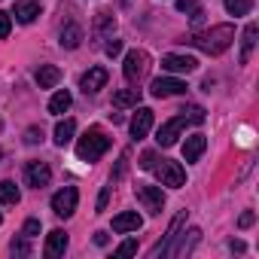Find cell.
<instances>
[{
  "label": "cell",
  "instance_id": "cell-26",
  "mask_svg": "<svg viewBox=\"0 0 259 259\" xmlns=\"http://www.w3.org/2000/svg\"><path fill=\"white\" fill-rule=\"evenodd\" d=\"M253 10V0H226V13L229 16H247Z\"/></svg>",
  "mask_w": 259,
  "mask_h": 259
},
{
  "label": "cell",
  "instance_id": "cell-15",
  "mask_svg": "<svg viewBox=\"0 0 259 259\" xmlns=\"http://www.w3.org/2000/svg\"><path fill=\"white\" fill-rule=\"evenodd\" d=\"M64 250H67V232L64 229H52L49 232V238H46V256H64Z\"/></svg>",
  "mask_w": 259,
  "mask_h": 259
},
{
  "label": "cell",
  "instance_id": "cell-39",
  "mask_svg": "<svg viewBox=\"0 0 259 259\" xmlns=\"http://www.w3.org/2000/svg\"><path fill=\"white\" fill-rule=\"evenodd\" d=\"M0 159H4V150H0Z\"/></svg>",
  "mask_w": 259,
  "mask_h": 259
},
{
  "label": "cell",
  "instance_id": "cell-35",
  "mask_svg": "<svg viewBox=\"0 0 259 259\" xmlns=\"http://www.w3.org/2000/svg\"><path fill=\"white\" fill-rule=\"evenodd\" d=\"M10 250H13V253H16V256H28V253H31V250H28V244H25V241H13V244H10Z\"/></svg>",
  "mask_w": 259,
  "mask_h": 259
},
{
  "label": "cell",
  "instance_id": "cell-18",
  "mask_svg": "<svg viewBox=\"0 0 259 259\" xmlns=\"http://www.w3.org/2000/svg\"><path fill=\"white\" fill-rule=\"evenodd\" d=\"M34 79H37V85H40V89H55V85L61 82V70H58L55 64H43V67L37 70V76H34Z\"/></svg>",
  "mask_w": 259,
  "mask_h": 259
},
{
  "label": "cell",
  "instance_id": "cell-38",
  "mask_svg": "<svg viewBox=\"0 0 259 259\" xmlns=\"http://www.w3.org/2000/svg\"><path fill=\"white\" fill-rule=\"evenodd\" d=\"M122 4H132V0H122Z\"/></svg>",
  "mask_w": 259,
  "mask_h": 259
},
{
  "label": "cell",
  "instance_id": "cell-16",
  "mask_svg": "<svg viewBox=\"0 0 259 259\" xmlns=\"http://www.w3.org/2000/svg\"><path fill=\"white\" fill-rule=\"evenodd\" d=\"M204 147H207V138H204V135L186 138V144H183V159H186V162H198L201 153H204Z\"/></svg>",
  "mask_w": 259,
  "mask_h": 259
},
{
  "label": "cell",
  "instance_id": "cell-34",
  "mask_svg": "<svg viewBox=\"0 0 259 259\" xmlns=\"http://www.w3.org/2000/svg\"><path fill=\"white\" fill-rule=\"evenodd\" d=\"M104 52H107V55H110V58H116V55H119V52H122V40H110V43H107V49H104Z\"/></svg>",
  "mask_w": 259,
  "mask_h": 259
},
{
  "label": "cell",
  "instance_id": "cell-31",
  "mask_svg": "<svg viewBox=\"0 0 259 259\" xmlns=\"http://www.w3.org/2000/svg\"><path fill=\"white\" fill-rule=\"evenodd\" d=\"M177 10L192 16V13H195V10H201V7H198V0H177Z\"/></svg>",
  "mask_w": 259,
  "mask_h": 259
},
{
  "label": "cell",
  "instance_id": "cell-19",
  "mask_svg": "<svg viewBox=\"0 0 259 259\" xmlns=\"http://www.w3.org/2000/svg\"><path fill=\"white\" fill-rule=\"evenodd\" d=\"M70 104H73L70 92H67V89H58V92L52 95V101H49V113H52V116H61V113L70 110Z\"/></svg>",
  "mask_w": 259,
  "mask_h": 259
},
{
  "label": "cell",
  "instance_id": "cell-20",
  "mask_svg": "<svg viewBox=\"0 0 259 259\" xmlns=\"http://www.w3.org/2000/svg\"><path fill=\"white\" fill-rule=\"evenodd\" d=\"M73 135H76V122H73V119H61V122L55 125V144H58V147L70 144Z\"/></svg>",
  "mask_w": 259,
  "mask_h": 259
},
{
  "label": "cell",
  "instance_id": "cell-17",
  "mask_svg": "<svg viewBox=\"0 0 259 259\" xmlns=\"http://www.w3.org/2000/svg\"><path fill=\"white\" fill-rule=\"evenodd\" d=\"M37 16H40V4H37V0H16V19L22 25H31Z\"/></svg>",
  "mask_w": 259,
  "mask_h": 259
},
{
  "label": "cell",
  "instance_id": "cell-8",
  "mask_svg": "<svg viewBox=\"0 0 259 259\" xmlns=\"http://www.w3.org/2000/svg\"><path fill=\"white\" fill-rule=\"evenodd\" d=\"M150 92H153V98H171V95H183L186 82L177 76H159V79H153Z\"/></svg>",
  "mask_w": 259,
  "mask_h": 259
},
{
  "label": "cell",
  "instance_id": "cell-22",
  "mask_svg": "<svg viewBox=\"0 0 259 259\" xmlns=\"http://www.w3.org/2000/svg\"><path fill=\"white\" fill-rule=\"evenodd\" d=\"M138 101H141V89H122L113 95L116 107H138Z\"/></svg>",
  "mask_w": 259,
  "mask_h": 259
},
{
  "label": "cell",
  "instance_id": "cell-4",
  "mask_svg": "<svg viewBox=\"0 0 259 259\" xmlns=\"http://www.w3.org/2000/svg\"><path fill=\"white\" fill-rule=\"evenodd\" d=\"M76 204H79V192H76V186H64V189H58L55 195H52V210H55V217H73V210H76Z\"/></svg>",
  "mask_w": 259,
  "mask_h": 259
},
{
  "label": "cell",
  "instance_id": "cell-24",
  "mask_svg": "<svg viewBox=\"0 0 259 259\" xmlns=\"http://www.w3.org/2000/svg\"><path fill=\"white\" fill-rule=\"evenodd\" d=\"M19 198H22V192H19L16 183L0 180V204H19Z\"/></svg>",
  "mask_w": 259,
  "mask_h": 259
},
{
  "label": "cell",
  "instance_id": "cell-1",
  "mask_svg": "<svg viewBox=\"0 0 259 259\" xmlns=\"http://www.w3.org/2000/svg\"><path fill=\"white\" fill-rule=\"evenodd\" d=\"M232 40H235V28H232V25H213V28H207V31L192 34L186 43H192L195 49H201V52H207V55H220V52H226V49L232 46Z\"/></svg>",
  "mask_w": 259,
  "mask_h": 259
},
{
  "label": "cell",
  "instance_id": "cell-7",
  "mask_svg": "<svg viewBox=\"0 0 259 259\" xmlns=\"http://www.w3.org/2000/svg\"><path fill=\"white\" fill-rule=\"evenodd\" d=\"M186 128V116H174V119H168L159 132H156V141H159V147H171V144H177V138H180V132Z\"/></svg>",
  "mask_w": 259,
  "mask_h": 259
},
{
  "label": "cell",
  "instance_id": "cell-13",
  "mask_svg": "<svg viewBox=\"0 0 259 259\" xmlns=\"http://www.w3.org/2000/svg\"><path fill=\"white\" fill-rule=\"evenodd\" d=\"M183 223H186V210L174 217V223H171V229H168L165 241L153 247V256H168V250H171V241H177V238H180V229H183Z\"/></svg>",
  "mask_w": 259,
  "mask_h": 259
},
{
  "label": "cell",
  "instance_id": "cell-33",
  "mask_svg": "<svg viewBox=\"0 0 259 259\" xmlns=\"http://www.w3.org/2000/svg\"><path fill=\"white\" fill-rule=\"evenodd\" d=\"M156 162H159V159H156V153H144L141 168H144V171H153V168H156Z\"/></svg>",
  "mask_w": 259,
  "mask_h": 259
},
{
  "label": "cell",
  "instance_id": "cell-28",
  "mask_svg": "<svg viewBox=\"0 0 259 259\" xmlns=\"http://www.w3.org/2000/svg\"><path fill=\"white\" fill-rule=\"evenodd\" d=\"M40 141H43V128L31 125L28 132H25V144H31V147H34V144H40Z\"/></svg>",
  "mask_w": 259,
  "mask_h": 259
},
{
  "label": "cell",
  "instance_id": "cell-27",
  "mask_svg": "<svg viewBox=\"0 0 259 259\" xmlns=\"http://www.w3.org/2000/svg\"><path fill=\"white\" fill-rule=\"evenodd\" d=\"M132 253H138V241H132V238L116 247V256H132Z\"/></svg>",
  "mask_w": 259,
  "mask_h": 259
},
{
  "label": "cell",
  "instance_id": "cell-11",
  "mask_svg": "<svg viewBox=\"0 0 259 259\" xmlns=\"http://www.w3.org/2000/svg\"><path fill=\"white\" fill-rule=\"evenodd\" d=\"M107 79H110V73H107L104 67H92V70H85V73H82L79 89H82L85 95H95V92H101V89L107 85Z\"/></svg>",
  "mask_w": 259,
  "mask_h": 259
},
{
  "label": "cell",
  "instance_id": "cell-21",
  "mask_svg": "<svg viewBox=\"0 0 259 259\" xmlns=\"http://www.w3.org/2000/svg\"><path fill=\"white\" fill-rule=\"evenodd\" d=\"M256 34H259V25L250 22V25L244 28V40H241V61H244V64H247V58H250V52H253V46H256Z\"/></svg>",
  "mask_w": 259,
  "mask_h": 259
},
{
  "label": "cell",
  "instance_id": "cell-10",
  "mask_svg": "<svg viewBox=\"0 0 259 259\" xmlns=\"http://www.w3.org/2000/svg\"><path fill=\"white\" fill-rule=\"evenodd\" d=\"M198 67V61L192 58V55H165L162 58V70H168V73H192Z\"/></svg>",
  "mask_w": 259,
  "mask_h": 259
},
{
  "label": "cell",
  "instance_id": "cell-32",
  "mask_svg": "<svg viewBox=\"0 0 259 259\" xmlns=\"http://www.w3.org/2000/svg\"><path fill=\"white\" fill-rule=\"evenodd\" d=\"M183 116L192 119V122H204V110L201 107H189V110H183Z\"/></svg>",
  "mask_w": 259,
  "mask_h": 259
},
{
  "label": "cell",
  "instance_id": "cell-29",
  "mask_svg": "<svg viewBox=\"0 0 259 259\" xmlns=\"http://www.w3.org/2000/svg\"><path fill=\"white\" fill-rule=\"evenodd\" d=\"M10 31H13V19H10V13H0V40H7Z\"/></svg>",
  "mask_w": 259,
  "mask_h": 259
},
{
  "label": "cell",
  "instance_id": "cell-2",
  "mask_svg": "<svg viewBox=\"0 0 259 259\" xmlns=\"http://www.w3.org/2000/svg\"><path fill=\"white\" fill-rule=\"evenodd\" d=\"M107 150H110V138L104 135V128H98V125H92L89 132L79 138V144H76V156L82 162H98Z\"/></svg>",
  "mask_w": 259,
  "mask_h": 259
},
{
  "label": "cell",
  "instance_id": "cell-30",
  "mask_svg": "<svg viewBox=\"0 0 259 259\" xmlns=\"http://www.w3.org/2000/svg\"><path fill=\"white\" fill-rule=\"evenodd\" d=\"M40 235V220H28L22 229V238H37Z\"/></svg>",
  "mask_w": 259,
  "mask_h": 259
},
{
  "label": "cell",
  "instance_id": "cell-5",
  "mask_svg": "<svg viewBox=\"0 0 259 259\" xmlns=\"http://www.w3.org/2000/svg\"><path fill=\"white\" fill-rule=\"evenodd\" d=\"M153 171H156V177L162 180V186L180 189V186L186 183V171H183V168H180L177 162H168V159H162V165H156Z\"/></svg>",
  "mask_w": 259,
  "mask_h": 259
},
{
  "label": "cell",
  "instance_id": "cell-40",
  "mask_svg": "<svg viewBox=\"0 0 259 259\" xmlns=\"http://www.w3.org/2000/svg\"><path fill=\"white\" fill-rule=\"evenodd\" d=\"M0 223H4V217H0Z\"/></svg>",
  "mask_w": 259,
  "mask_h": 259
},
{
  "label": "cell",
  "instance_id": "cell-14",
  "mask_svg": "<svg viewBox=\"0 0 259 259\" xmlns=\"http://www.w3.org/2000/svg\"><path fill=\"white\" fill-rule=\"evenodd\" d=\"M141 226H144V220L138 217V210H125V213L113 217V232H119V235H125V232H138Z\"/></svg>",
  "mask_w": 259,
  "mask_h": 259
},
{
  "label": "cell",
  "instance_id": "cell-23",
  "mask_svg": "<svg viewBox=\"0 0 259 259\" xmlns=\"http://www.w3.org/2000/svg\"><path fill=\"white\" fill-rule=\"evenodd\" d=\"M82 43V28L79 25H67L64 31H61V46L64 49H76Z\"/></svg>",
  "mask_w": 259,
  "mask_h": 259
},
{
  "label": "cell",
  "instance_id": "cell-3",
  "mask_svg": "<svg viewBox=\"0 0 259 259\" xmlns=\"http://www.w3.org/2000/svg\"><path fill=\"white\" fill-rule=\"evenodd\" d=\"M147 67H150V55H147L144 49H132V52L125 55L122 73H125V79H128V82H141V79H144V73H147Z\"/></svg>",
  "mask_w": 259,
  "mask_h": 259
},
{
  "label": "cell",
  "instance_id": "cell-6",
  "mask_svg": "<svg viewBox=\"0 0 259 259\" xmlns=\"http://www.w3.org/2000/svg\"><path fill=\"white\" fill-rule=\"evenodd\" d=\"M135 195L144 204V210H150V213H162L165 210V192H162V186H138Z\"/></svg>",
  "mask_w": 259,
  "mask_h": 259
},
{
  "label": "cell",
  "instance_id": "cell-12",
  "mask_svg": "<svg viewBox=\"0 0 259 259\" xmlns=\"http://www.w3.org/2000/svg\"><path fill=\"white\" fill-rule=\"evenodd\" d=\"M132 138L135 141H144L147 135H150V128H153V110L150 107H141L138 113H135V119H132Z\"/></svg>",
  "mask_w": 259,
  "mask_h": 259
},
{
  "label": "cell",
  "instance_id": "cell-36",
  "mask_svg": "<svg viewBox=\"0 0 259 259\" xmlns=\"http://www.w3.org/2000/svg\"><path fill=\"white\" fill-rule=\"evenodd\" d=\"M253 220H256V217H253V213L247 210V213H241V220H238V226H241V229H247V226H253Z\"/></svg>",
  "mask_w": 259,
  "mask_h": 259
},
{
  "label": "cell",
  "instance_id": "cell-37",
  "mask_svg": "<svg viewBox=\"0 0 259 259\" xmlns=\"http://www.w3.org/2000/svg\"><path fill=\"white\" fill-rule=\"evenodd\" d=\"M107 198H110V186H107V189L98 195V210H104V207H107Z\"/></svg>",
  "mask_w": 259,
  "mask_h": 259
},
{
  "label": "cell",
  "instance_id": "cell-9",
  "mask_svg": "<svg viewBox=\"0 0 259 259\" xmlns=\"http://www.w3.org/2000/svg\"><path fill=\"white\" fill-rule=\"evenodd\" d=\"M25 180H28V186L43 189V186H49L52 171H49V165H46V162H28V165H25Z\"/></svg>",
  "mask_w": 259,
  "mask_h": 259
},
{
  "label": "cell",
  "instance_id": "cell-25",
  "mask_svg": "<svg viewBox=\"0 0 259 259\" xmlns=\"http://www.w3.org/2000/svg\"><path fill=\"white\" fill-rule=\"evenodd\" d=\"M198 238H201V232H198V229H189V241L183 238V241H180L174 250H168V253H174V256H186V253L192 250V244H198Z\"/></svg>",
  "mask_w": 259,
  "mask_h": 259
}]
</instances>
